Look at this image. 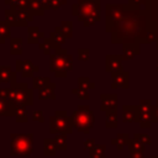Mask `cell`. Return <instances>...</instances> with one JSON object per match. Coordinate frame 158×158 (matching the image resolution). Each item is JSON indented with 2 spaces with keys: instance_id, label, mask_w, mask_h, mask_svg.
<instances>
[{
  "instance_id": "6da1fadb",
  "label": "cell",
  "mask_w": 158,
  "mask_h": 158,
  "mask_svg": "<svg viewBox=\"0 0 158 158\" xmlns=\"http://www.w3.org/2000/svg\"><path fill=\"white\" fill-rule=\"evenodd\" d=\"M105 30L111 35L112 43H146L148 33L147 12L137 5L106 4Z\"/></svg>"
},
{
  "instance_id": "7a4b0ae2",
  "label": "cell",
  "mask_w": 158,
  "mask_h": 158,
  "mask_svg": "<svg viewBox=\"0 0 158 158\" xmlns=\"http://www.w3.org/2000/svg\"><path fill=\"white\" fill-rule=\"evenodd\" d=\"M101 0H78L72 5V15L83 26H94L101 20Z\"/></svg>"
},
{
  "instance_id": "3957f363",
  "label": "cell",
  "mask_w": 158,
  "mask_h": 158,
  "mask_svg": "<svg viewBox=\"0 0 158 158\" xmlns=\"http://www.w3.org/2000/svg\"><path fill=\"white\" fill-rule=\"evenodd\" d=\"M33 152V133H11L10 154L12 157H30Z\"/></svg>"
},
{
  "instance_id": "277c9868",
  "label": "cell",
  "mask_w": 158,
  "mask_h": 158,
  "mask_svg": "<svg viewBox=\"0 0 158 158\" xmlns=\"http://www.w3.org/2000/svg\"><path fill=\"white\" fill-rule=\"evenodd\" d=\"M9 100L16 105V107H27L33 105V88H30L27 83H14L9 88Z\"/></svg>"
},
{
  "instance_id": "5b68a950",
  "label": "cell",
  "mask_w": 158,
  "mask_h": 158,
  "mask_svg": "<svg viewBox=\"0 0 158 158\" xmlns=\"http://www.w3.org/2000/svg\"><path fill=\"white\" fill-rule=\"evenodd\" d=\"M70 116L73 118L74 128L80 133L88 135L90 130L94 127L95 116L93 110L89 107V105H79Z\"/></svg>"
},
{
  "instance_id": "8992f818",
  "label": "cell",
  "mask_w": 158,
  "mask_h": 158,
  "mask_svg": "<svg viewBox=\"0 0 158 158\" xmlns=\"http://www.w3.org/2000/svg\"><path fill=\"white\" fill-rule=\"evenodd\" d=\"M74 123L72 116L65 110H56L54 115L49 117V133L52 135H70L73 132Z\"/></svg>"
},
{
  "instance_id": "52a82bcc",
  "label": "cell",
  "mask_w": 158,
  "mask_h": 158,
  "mask_svg": "<svg viewBox=\"0 0 158 158\" xmlns=\"http://www.w3.org/2000/svg\"><path fill=\"white\" fill-rule=\"evenodd\" d=\"M67 56L68 51L65 48H57L54 53L49 57V70L54 73L57 78H65L67 70Z\"/></svg>"
},
{
  "instance_id": "ba28073f",
  "label": "cell",
  "mask_w": 158,
  "mask_h": 158,
  "mask_svg": "<svg viewBox=\"0 0 158 158\" xmlns=\"http://www.w3.org/2000/svg\"><path fill=\"white\" fill-rule=\"evenodd\" d=\"M148 32H152L156 37V48L158 49V0H149L146 6Z\"/></svg>"
},
{
  "instance_id": "9c48e42d",
  "label": "cell",
  "mask_w": 158,
  "mask_h": 158,
  "mask_svg": "<svg viewBox=\"0 0 158 158\" xmlns=\"http://www.w3.org/2000/svg\"><path fill=\"white\" fill-rule=\"evenodd\" d=\"M152 107L153 104L149 99L141 100L138 104V120L139 127L142 128H149L153 123V115H152Z\"/></svg>"
},
{
  "instance_id": "30bf717a",
  "label": "cell",
  "mask_w": 158,
  "mask_h": 158,
  "mask_svg": "<svg viewBox=\"0 0 158 158\" xmlns=\"http://www.w3.org/2000/svg\"><path fill=\"white\" fill-rule=\"evenodd\" d=\"M16 72H20V75L22 78H33V74L37 73L40 70V67L33 64L31 60L26 59V60H21V59H16Z\"/></svg>"
},
{
  "instance_id": "8fae6325",
  "label": "cell",
  "mask_w": 158,
  "mask_h": 158,
  "mask_svg": "<svg viewBox=\"0 0 158 158\" xmlns=\"http://www.w3.org/2000/svg\"><path fill=\"white\" fill-rule=\"evenodd\" d=\"M122 60L123 57L122 54L118 56V54H106L105 57V70L107 73H116V72H120V70H123L122 69Z\"/></svg>"
},
{
  "instance_id": "7c38bea8",
  "label": "cell",
  "mask_w": 158,
  "mask_h": 158,
  "mask_svg": "<svg viewBox=\"0 0 158 158\" xmlns=\"http://www.w3.org/2000/svg\"><path fill=\"white\" fill-rule=\"evenodd\" d=\"M111 78H112V83H111L112 89H117V88L127 89L130 86V74L126 70H120V72L112 73Z\"/></svg>"
},
{
  "instance_id": "4fadbf2b",
  "label": "cell",
  "mask_w": 158,
  "mask_h": 158,
  "mask_svg": "<svg viewBox=\"0 0 158 158\" xmlns=\"http://www.w3.org/2000/svg\"><path fill=\"white\" fill-rule=\"evenodd\" d=\"M100 110L104 112L107 111H114L117 110V104H118V98L116 94H101L100 95Z\"/></svg>"
},
{
  "instance_id": "5bb4252c",
  "label": "cell",
  "mask_w": 158,
  "mask_h": 158,
  "mask_svg": "<svg viewBox=\"0 0 158 158\" xmlns=\"http://www.w3.org/2000/svg\"><path fill=\"white\" fill-rule=\"evenodd\" d=\"M17 107L7 99L0 98V117H15Z\"/></svg>"
},
{
  "instance_id": "9a60e30c",
  "label": "cell",
  "mask_w": 158,
  "mask_h": 158,
  "mask_svg": "<svg viewBox=\"0 0 158 158\" xmlns=\"http://www.w3.org/2000/svg\"><path fill=\"white\" fill-rule=\"evenodd\" d=\"M138 120V105H123L122 106V121L137 122Z\"/></svg>"
},
{
  "instance_id": "2e32d148",
  "label": "cell",
  "mask_w": 158,
  "mask_h": 158,
  "mask_svg": "<svg viewBox=\"0 0 158 158\" xmlns=\"http://www.w3.org/2000/svg\"><path fill=\"white\" fill-rule=\"evenodd\" d=\"M17 72H14L10 65H0V83H16Z\"/></svg>"
},
{
  "instance_id": "e0dca14e",
  "label": "cell",
  "mask_w": 158,
  "mask_h": 158,
  "mask_svg": "<svg viewBox=\"0 0 158 158\" xmlns=\"http://www.w3.org/2000/svg\"><path fill=\"white\" fill-rule=\"evenodd\" d=\"M141 52L139 44H132V43H125L122 44V57L125 60H131L136 56H138Z\"/></svg>"
},
{
  "instance_id": "ac0fdd59",
  "label": "cell",
  "mask_w": 158,
  "mask_h": 158,
  "mask_svg": "<svg viewBox=\"0 0 158 158\" xmlns=\"http://www.w3.org/2000/svg\"><path fill=\"white\" fill-rule=\"evenodd\" d=\"M16 14H17V19H19V23L20 27H28V23L32 22L33 20V15L28 9H15Z\"/></svg>"
},
{
  "instance_id": "d6986e66",
  "label": "cell",
  "mask_w": 158,
  "mask_h": 158,
  "mask_svg": "<svg viewBox=\"0 0 158 158\" xmlns=\"http://www.w3.org/2000/svg\"><path fill=\"white\" fill-rule=\"evenodd\" d=\"M27 42L28 43H40V40H44V32L40 31L37 26H28L27 27Z\"/></svg>"
},
{
  "instance_id": "ffe728a7",
  "label": "cell",
  "mask_w": 158,
  "mask_h": 158,
  "mask_svg": "<svg viewBox=\"0 0 158 158\" xmlns=\"http://www.w3.org/2000/svg\"><path fill=\"white\" fill-rule=\"evenodd\" d=\"M56 84L51 83L48 86L38 90V99L40 100H56Z\"/></svg>"
},
{
  "instance_id": "44dd1931",
  "label": "cell",
  "mask_w": 158,
  "mask_h": 158,
  "mask_svg": "<svg viewBox=\"0 0 158 158\" xmlns=\"http://www.w3.org/2000/svg\"><path fill=\"white\" fill-rule=\"evenodd\" d=\"M4 16H5V22L7 25H10L11 27L15 26V27H20V23H19V19H17V14H16V10L12 9V7H7L4 10Z\"/></svg>"
},
{
  "instance_id": "7402d4cb",
  "label": "cell",
  "mask_w": 158,
  "mask_h": 158,
  "mask_svg": "<svg viewBox=\"0 0 158 158\" xmlns=\"http://www.w3.org/2000/svg\"><path fill=\"white\" fill-rule=\"evenodd\" d=\"M27 9L32 12L33 16H43L44 12H46V10H44L41 0H28Z\"/></svg>"
},
{
  "instance_id": "603a6c76",
  "label": "cell",
  "mask_w": 158,
  "mask_h": 158,
  "mask_svg": "<svg viewBox=\"0 0 158 158\" xmlns=\"http://www.w3.org/2000/svg\"><path fill=\"white\" fill-rule=\"evenodd\" d=\"M130 139L131 138H130V136L127 133H117V136L111 139V144L115 146L117 151H122L123 147L128 144Z\"/></svg>"
},
{
  "instance_id": "cb8c5ba5",
  "label": "cell",
  "mask_w": 158,
  "mask_h": 158,
  "mask_svg": "<svg viewBox=\"0 0 158 158\" xmlns=\"http://www.w3.org/2000/svg\"><path fill=\"white\" fill-rule=\"evenodd\" d=\"M57 146L54 138H44L43 139V154L46 157H54L57 152Z\"/></svg>"
},
{
  "instance_id": "d4e9b609",
  "label": "cell",
  "mask_w": 158,
  "mask_h": 158,
  "mask_svg": "<svg viewBox=\"0 0 158 158\" xmlns=\"http://www.w3.org/2000/svg\"><path fill=\"white\" fill-rule=\"evenodd\" d=\"M49 38L53 41V43L58 47V48H62V44H64L67 37L62 33V31L59 30V26H56L54 30L49 33Z\"/></svg>"
},
{
  "instance_id": "484cf974",
  "label": "cell",
  "mask_w": 158,
  "mask_h": 158,
  "mask_svg": "<svg viewBox=\"0 0 158 158\" xmlns=\"http://www.w3.org/2000/svg\"><path fill=\"white\" fill-rule=\"evenodd\" d=\"M38 48L41 49V51H43V53L46 54V56H52V53H51V51L53 49V51H56L58 47L53 43V41L49 38V37H46L42 42H40L38 43Z\"/></svg>"
},
{
  "instance_id": "4316f807",
  "label": "cell",
  "mask_w": 158,
  "mask_h": 158,
  "mask_svg": "<svg viewBox=\"0 0 158 158\" xmlns=\"http://www.w3.org/2000/svg\"><path fill=\"white\" fill-rule=\"evenodd\" d=\"M118 123L117 120V110L105 112V127L106 128H116Z\"/></svg>"
},
{
  "instance_id": "83f0119b",
  "label": "cell",
  "mask_w": 158,
  "mask_h": 158,
  "mask_svg": "<svg viewBox=\"0 0 158 158\" xmlns=\"http://www.w3.org/2000/svg\"><path fill=\"white\" fill-rule=\"evenodd\" d=\"M10 53L14 56L22 54V38L21 37L10 38Z\"/></svg>"
},
{
  "instance_id": "f1b7e54d",
  "label": "cell",
  "mask_w": 158,
  "mask_h": 158,
  "mask_svg": "<svg viewBox=\"0 0 158 158\" xmlns=\"http://www.w3.org/2000/svg\"><path fill=\"white\" fill-rule=\"evenodd\" d=\"M51 84V79L49 77H33L32 78V88L41 90L46 86H48Z\"/></svg>"
},
{
  "instance_id": "f546056e",
  "label": "cell",
  "mask_w": 158,
  "mask_h": 158,
  "mask_svg": "<svg viewBox=\"0 0 158 158\" xmlns=\"http://www.w3.org/2000/svg\"><path fill=\"white\" fill-rule=\"evenodd\" d=\"M105 151H106V146L105 144H95L89 151V157L90 158H106Z\"/></svg>"
},
{
  "instance_id": "4dcf8cb0",
  "label": "cell",
  "mask_w": 158,
  "mask_h": 158,
  "mask_svg": "<svg viewBox=\"0 0 158 158\" xmlns=\"http://www.w3.org/2000/svg\"><path fill=\"white\" fill-rule=\"evenodd\" d=\"M58 26H59V30L62 31V33L67 38H72L73 37V22L72 21L63 20V21H60V23Z\"/></svg>"
},
{
  "instance_id": "1f68e13d",
  "label": "cell",
  "mask_w": 158,
  "mask_h": 158,
  "mask_svg": "<svg viewBox=\"0 0 158 158\" xmlns=\"http://www.w3.org/2000/svg\"><path fill=\"white\" fill-rule=\"evenodd\" d=\"M127 146H128L130 152H135V153H144V151H146V146H144L143 143L138 142V141L135 139V138H131Z\"/></svg>"
},
{
  "instance_id": "d6a6232c",
  "label": "cell",
  "mask_w": 158,
  "mask_h": 158,
  "mask_svg": "<svg viewBox=\"0 0 158 158\" xmlns=\"http://www.w3.org/2000/svg\"><path fill=\"white\" fill-rule=\"evenodd\" d=\"M78 88L84 89V90L94 89L95 88V83L90 81V79L88 77H78Z\"/></svg>"
},
{
  "instance_id": "836d02e7",
  "label": "cell",
  "mask_w": 158,
  "mask_h": 158,
  "mask_svg": "<svg viewBox=\"0 0 158 158\" xmlns=\"http://www.w3.org/2000/svg\"><path fill=\"white\" fill-rule=\"evenodd\" d=\"M54 142L58 151H65L67 149V135H56Z\"/></svg>"
},
{
  "instance_id": "e575fe53",
  "label": "cell",
  "mask_w": 158,
  "mask_h": 158,
  "mask_svg": "<svg viewBox=\"0 0 158 158\" xmlns=\"http://www.w3.org/2000/svg\"><path fill=\"white\" fill-rule=\"evenodd\" d=\"M0 37L2 38H11V26L7 25L5 21H0Z\"/></svg>"
},
{
  "instance_id": "d590c367",
  "label": "cell",
  "mask_w": 158,
  "mask_h": 158,
  "mask_svg": "<svg viewBox=\"0 0 158 158\" xmlns=\"http://www.w3.org/2000/svg\"><path fill=\"white\" fill-rule=\"evenodd\" d=\"M72 94H74L80 100H89L90 99L89 91L88 90H84V89H80V88H73L72 89Z\"/></svg>"
},
{
  "instance_id": "8d00e7d4",
  "label": "cell",
  "mask_w": 158,
  "mask_h": 158,
  "mask_svg": "<svg viewBox=\"0 0 158 158\" xmlns=\"http://www.w3.org/2000/svg\"><path fill=\"white\" fill-rule=\"evenodd\" d=\"M15 120H16V122H19V123H23V122H27V121H28V116H27V112H26V107H19V109H17Z\"/></svg>"
},
{
  "instance_id": "74e56055",
  "label": "cell",
  "mask_w": 158,
  "mask_h": 158,
  "mask_svg": "<svg viewBox=\"0 0 158 158\" xmlns=\"http://www.w3.org/2000/svg\"><path fill=\"white\" fill-rule=\"evenodd\" d=\"M133 138L137 139L138 142L143 143L144 146H148V144H151V142H152L151 136L147 135V133H135V135H133Z\"/></svg>"
},
{
  "instance_id": "f35d334b",
  "label": "cell",
  "mask_w": 158,
  "mask_h": 158,
  "mask_svg": "<svg viewBox=\"0 0 158 158\" xmlns=\"http://www.w3.org/2000/svg\"><path fill=\"white\" fill-rule=\"evenodd\" d=\"M78 59L86 62L90 59V51L88 48H78Z\"/></svg>"
},
{
  "instance_id": "ab89813d",
  "label": "cell",
  "mask_w": 158,
  "mask_h": 158,
  "mask_svg": "<svg viewBox=\"0 0 158 158\" xmlns=\"http://www.w3.org/2000/svg\"><path fill=\"white\" fill-rule=\"evenodd\" d=\"M32 120H33L35 122L43 123V122H44V115H43V111H42V110H36V111H33V114H32Z\"/></svg>"
},
{
  "instance_id": "60d3db41",
  "label": "cell",
  "mask_w": 158,
  "mask_h": 158,
  "mask_svg": "<svg viewBox=\"0 0 158 158\" xmlns=\"http://www.w3.org/2000/svg\"><path fill=\"white\" fill-rule=\"evenodd\" d=\"M95 144H96V143H95V138H89V139H85V141H84L83 147H84L85 151H90Z\"/></svg>"
},
{
  "instance_id": "b9f144b4",
  "label": "cell",
  "mask_w": 158,
  "mask_h": 158,
  "mask_svg": "<svg viewBox=\"0 0 158 158\" xmlns=\"http://www.w3.org/2000/svg\"><path fill=\"white\" fill-rule=\"evenodd\" d=\"M152 115H153V122H158V100L156 101V104H153Z\"/></svg>"
},
{
  "instance_id": "7bdbcfd3",
  "label": "cell",
  "mask_w": 158,
  "mask_h": 158,
  "mask_svg": "<svg viewBox=\"0 0 158 158\" xmlns=\"http://www.w3.org/2000/svg\"><path fill=\"white\" fill-rule=\"evenodd\" d=\"M51 5H52L51 10H58L62 5H64V2L62 0H51Z\"/></svg>"
},
{
  "instance_id": "ee69618b",
  "label": "cell",
  "mask_w": 158,
  "mask_h": 158,
  "mask_svg": "<svg viewBox=\"0 0 158 158\" xmlns=\"http://www.w3.org/2000/svg\"><path fill=\"white\" fill-rule=\"evenodd\" d=\"M73 69V56L72 54H68L67 56V70H72Z\"/></svg>"
},
{
  "instance_id": "f6af8a7d",
  "label": "cell",
  "mask_w": 158,
  "mask_h": 158,
  "mask_svg": "<svg viewBox=\"0 0 158 158\" xmlns=\"http://www.w3.org/2000/svg\"><path fill=\"white\" fill-rule=\"evenodd\" d=\"M0 98L9 100V88H0Z\"/></svg>"
},
{
  "instance_id": "bcb514c9",
  "label": "cell",
  "mask_w": 158,
  "mask_h": 158,
  "mask_svg": "<svg viewBox=\"0 0 158 158\" xmlns=\"http://www.w3.org/2000/svg\"><path fill=\"white\" fill-rule=\"evenodd\" d=\"M41 2H42V5H43L44 10H49V9H52L51 0H41Z\"/></svg>"
},
{
  "instance_id": "7dc6e473",
  "label": "cell",
  "mask_w": 158,
  "mask_h": 158,
  "mask_svg": "<svg viewBox=\"0 0 158 158\" xmlns=\"http://www.w3.org/2000/svg\"><path fill=\"white\" fill-rule=\"evenodd\" d=\"M130 158H144V153H135V152H130Z\"/></svg>"
},
{
  "instance_id": "c3c4849f",
  "label": "cell",
  "mask_w": 158,
  "mask_h": 158,
  "mask_svg": "<svg viewBox=\"0 0 158 158\" xmlns=\"http://www.w3.org/2000/svg\"><path fill=\"white\" fill-rule=\"evenodd\" d=\"M5 41H6L5 38H2V37H0V43H1V44H4V43H5Z\"/></svg>"
},
{
  "instance_id": "681fc988",
  "label": "cell",
  "mask_w": 158,
  "mask_h": 158,
  "mask_svg": "<svg viewBox=\"0 0 158 158\" xmlns=\"http://www.w3.org/2000/svg\"><path fill=\"white\" fill-rule=\"evenodd\" d=\"M156 69H157V70H158V60H157V62H156Z\"/></svg>"
},
{
  "instance_id": "f907efd6",
  "label": "cell",
  "mask_w": 158,
  "mask_h": 158,
  "mask_svg": "<svg viewBox=\"0 0 158 158\" xmlns=\"http://www.w3.org/2000/svg\"><path fill=\"white\" fill-rule=\"evenodd\" d=\"M151 158H158V156H152Z\"/></svg>"
},
{
  "instance_id": "816d5d0a",
  "label": "cell",
  "mask_w": 158,
  "mask_h": 158,
  "mask_svg": "<svg viewBox=\"0 0 158 158\" xmlns=\"http://www.w3.org/2000/svg\"><path fill=\"white\" fill-rule=\"evenodd\" d=\"M62 1H63V2H64V4H65V2H67V1H68V0H62Z\"/></svg>"
}]
</instances>
